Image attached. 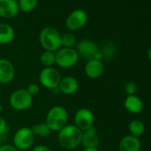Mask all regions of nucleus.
Segmentation results:
<instances>
[{
  "label": "nucleus",
  "instance_id": "f257e3e1",
  "mask_svg": "<svg viewBox=\"0 0 151 151\" xmlns=\"http://www.w3.org/2000/svg\"><path fill=\"white\" fill-rule=\"evenodd\" d=\"M82 131L75 124H67L58 132V142L67 150L77 148L81 144Z\"/></svg>",
  "mask_w": 151,
  "mask_h": 151
},
{
  "label": "nucleus",
  "instance_id": "f03ea898",
  "mask_svg": "<svg viewBox=\"0 0 151 151\" xmlns=\"http://www.w3.org/2000/svg\"><path fill=\"white\" fill-rule=\"evenodd\" d=\"M68 115L67 109L61 105L52 107L45 116V123L52 132H59L68 124Z\"/></svg>",
  "mask_w": 151,
  "mask_h": 151
},
{
  "label": "nucleus",
  "instance_id": "7ed1b4c3",
  "mask_svg": "<svg viewBox=\"0 0 151 151\" xmlns=\"http://www.w3.org/2000/svg\"><path fill=\"white\" fill-rule=\"evenodd\" d=\"M39 42L45 51L55 52L61 47V34L53 27H45L40 31Z\"/></svg>",
  "mask_w": 151,
  "mask_h": 151
},
{
  "label": "nucleus",
  "instance_id": "20e7f679",
  "mask_svg": "<svg viewBox=\"0 0 151 151\" xmlns=\"http://www.w3.org/2000/svg\"><path fill=\"white\" fill-rule=\"evenodd\" d=\"M35 135L30 127L19 128L13 137V145L20 151L29 149L35 142Z\"/></svg>",
  "mask_w": 151,
  "mask_h": 151
},
{
  "label": "nucleus",
  "instance_id": "39448f33",
  "mask_svg": "<svg viewBox=\"0 0 151 151\" xmlns=\"http://www.w3.org/2000/svg\"><path fill=\"white\" fill-rule=\"evenodd\" d=\"M33 96L29 94L27 89H18L12 93L9 98L11 108L17 111H24L31 107Z\"/></svg>",
  "mask_w": 151,
  "mask_h": 151
},
{
  "label": "nucleus",
  "instance_id": "423d86ee",
  "mask_svg": "<svg viewBox=\"0 0 151 151\" xmlns=\"http://www.w3.org/2000/svg\"><path fill=\"white\" fill-rule=\"evenodd\" d=\"M60 79V74L53 67L43 68L38 76V80L40 85L45 88L52 91H54L58 88Z\"/></svg>",
  "mask_w": 151,
  "mask_h": 151
},
{
  "label": "nucleus",
  "instance_id": "0eeeda50",
  "mask_svg": "<svg viewBox=\"0 0 151 151\" xmlns=\"http://www.w3.org/2000/svg\"><path fill=\"white\" fill-rule=\"evenodd\" d=\"M79 56L75 48L60 47L55 52V61L58 67L61 68H70L77 65Z\"/></svg>",
  "mask_w": 151,
  "mask_h": 151
},
{
  "label": "nucleus",
  "instance_id": "6e6552de",
  "mask_svg": "<svg viewBox=\"0 0 151 151\" xmlns=\"http://www.w3.org/2000/svg\"><path fill=\"white\" fill-rule=\"evenodd\" d=\"M75 49L79 57L87 60L93 59L101 60L102 56L97 45L90 39H82L76 45Z\"/></svg>",
  "mask_w": 151,
  "mask_h": 151
},
{
  "label": "nucleus",
  "instance_id": "1a4fd4ad",
  "mask_svg": "<svg viewBox=\"0 0 151 151\" xmlns=\"http://www.w3.org/2000/svg\"><path fill=\"white\" fill-rule=\"evenodd\" d=\"M88 22V14L83 9L72 11L66 19L65 25L69 31H77L83 29Z\"/></svg>",
  "mask_w": 151,
  "mask_h": 151
},
{
  "label": "nucleus",
  "instance_id": "9d476101",
  "mask_svg": "<svg viewBox=\"0 0 151 151\" xmlns=\"http://www.w3.org/2000/svg\"><path fill=\"white\" fill-rule=\"evenodd\" d=\"M75 125L81 131H86L93 126L94 116L93 113L86 108L79 109L74 116Z\"/></svg>",
  "mask_w": 151,
  "mask_h": 151
},
{
  "label": "nucleus",
  "instance_id": "9b49d317",
  "mask_svg": "<svg viewBox=\"0 0 151 151\" xmlns=\"http://www.w3.org/2000/svg\"><path fill=\"white\" fill-rule=\"evenodd\" d=\"M15 78V68L14 64L7 59L0 58V84L11 83Z\"/></svg>",
  "mask_w": 151,
  "mask_h": 151
},
{
  "label": "nucleus",
  "instance_id": "f8f14e48",
  "mask_svg": "<svg viewBox=\"0 0 151 151\" xmlns=\"http://www.w3.org/2000/svg\"><path fill=\"white\" fill-rule=\"evenodd\" d=\"M20 8L17 0H0V17L12 19L18 15Z\"/></svg>",
  "mask_w": 151,
  "mask_h": 151
},
{
  "label": "nucleus",
  "instance_id": "ddd939ff",
  "mask_svg": "<svg viewBox=\"0 0 151 151\" xmlns=\"http://www.w3.org/2000/svg\"><path fill=\"white\" fill-rule=\"evenodd\" d=\"M78 88L79 84L77 78L71 77V76H67V77L61 78L58 86V91L64 95L70 96L77 93Z\"/></svg>",
  "mask_w": 151,
  "mask_h": 151
},
{
  "label": "nucleus",
  "instance_id": "4468645a",
  "mask_svg": "<svg viewBox=\"0 0 151 151\" xmlns=\"http://www.w3.org/2000/svg\"><path fill=\"white\" fill-rule=\"evenodd\" d=\"M100 143V138L97 129L93 126L86 131H82V139L81 144L84 148H97Z\"/></svg>",
  "mask_w": 151,
  "mask_h": 151
},
{
  "label": "nucleus",
  "instance_id": "2eb2a0df",
  "mask_svg": "<svg viewBox=\"0 0 151 151\" xmlns=\"http://www.w3.org/2000/svg\"><path fill=\"white\" fill-rule=\"evenodd\" d=\"M104 72V65L101 60L93 59L87 60L85 66V73L89 78L96 79L101 77Z\"/></svg>",
  "mask_w": 151,
  "mask_h": 151
},
{
  "label": "nucleus",
  "instance_id": "dca6fc26",
  "mask_svg": "<svg viewBox=\"0 0 151 151\" xmlns=\"http://www.w3.org/2000/svg\"><path fill=\"white\" fill-rule=\"evenodd\" d=\"M119 151H140L141 143L139 138L131 134L124 136L119 142Z\"/></svg>",
  "mask_w": 151,
  "mask_h": 151
},
{
  "label": "nucleus",
  "instance_id": "f3484780",
  "mask_svg": "<svg viewBox=\"0 0 151 151\" xmlns=\"http://www.w3.org/2000/svg\"><path fill=\"white\" fill-rule=\"evenodd\" d=\"M144 104L139 97L135 95H127L124 100V109L132 114H139L143 110Z\"/></svg>",
  "mask_w": 151,
  "mask_h": 151
},
{
  "label": "nucleus",
  "instance_id": "a211bd4d",
  "mask_svg": "<svg viewBox=\"0 0 151 151\" xmlns=\"http://www.w3.org/2000/svg\"><path fill=\"white\" fill-rule=\"evenodd\" d=\"M15 32L14 28L6 22L0 23V45H8L14 39Z\"/></svg>",
  "mask_w": 151,
  "mask_h": 151
},
{
  "label": "nucleus",
  "instance_id": "6ab92c4d",
  "mask_svg": "<svg viewBox=\"0 0 151 151\" xmlns=\"http://www.w3.org/2000/svg\"><path fill=\"white\" fill-rule=\"evenodd\" d=\"M145 130H146L145 124L139 119H133L129 124L130 134L134 137L139 138L145 132Z\"/></svg>",
  "mask_w": 151,
  "mask_h": 151
},
{
  "label": "nucleus",
  "instance_id": "aec40b11",
  "mask_svg": "<svg viewBox=\"0 0 151 151\" xmlns=\"http://www.w3.org/2000/svg\"><path fill=\"white\" fill-rule=\"evenodd\" d=\"M30 128H31V130H32V132H33L35 136H38V137H41V138L48 137L50 135L51 132H52L50 130V128L48 127V125L46 124L45 122L34 124Z\"/></svg>",
  "mask_w": 151,
  "mask_h": 151
},
{
  "label": "nucleus",
  "instance_id": "412c9836",
  "mask_svg": "<svg viewBox=\"0 0 151 151\" xmlns=\"http://www.w3.org/2000/svg\"><path fill=\"white\" fill-rule=\"evenodd\" d=\"M20 11L25 14L34 11L38 4V0H17Z\"/></svg>",
  "mask_w": 151,
  "mask_h": 151
},
{
  "label": "nucleus",
  "instance_id": "4be33fe9",
  "mask_svg": "<svg viewBox=\"0 0 151 151\" xmlns=\"http://www.w3.org/2000/svg\"><path fill=\"white\" fill-rule=\"evenodd\" d=\"M40 62L44 66V68L53 67L56 64L55 61V52L44 51L40 55Z\"/></svg>",
  "mask_w": 151,
  "mask_h": 151
},
{
  "label": "nucleus",
  "instance_id": "5701e85b",
  "mask_svg": "<svg viewBox=\"0 0 151 151\" xmlns=\"http://www.w3.org/2000/svg\"><path fill=\"white\" fill-rule=\"evenodd\" d=\"M77 45V39L73 33L68 32L61 35V47L74 48Z\"/></svg>",
  "mask_w": 151,
  "mask_h": 151
},
{
  "label": "nucleus",
  "instance_id": "b1692460",
  "mask_svg": "<svg viewBox=\"0 0 151 151\" xmlns=\"http://www.w3.org/2000/svg\"><path fill=\"white\" fill-rule=\"evenodd\" d=\"M137 90H138L137 85L132 81H129L124 85V91L127 95H135Z\"/></svg>",
  "mask_w": 151,
  "mask_h": 151
},
{
  "label": "nucleus",
  "instance_id": "393cba45",
  "mask_svg": "<svg viewBox=\"0 0 151 151\" xmlns=\"http://www.w3.org/2000/svg\"><path fill=\"white\" fill-rule=\"evenodd\" d=\"M26 89L29 93V94L32 95L33 97L35 95H37L39 93V92H40V86L37 83H31V84H29Z\"/></svg>",
  "mask_w": 151,
  "mask_h": 151
},
{
  "label": "nucleus",
  "instance_id": "a878e982",
  "mask_svg": "<svg viewBox=\"0 0 151 151\" xmlns=\"http://www.w3.org/2000/svg\"><path fill=\"white\" fill-rule=\"evenodd\" d=\"M7 131V123L6 119L0 116V136L5 134Z\"/></svg>",
  "mask_w": 151,
  "mask_h": 151
},
{
  "label": "nucleus",
  "instance_id": "bb28decb",
  "mask_svg": "<svg viewBox=\"0 0 151 151\" xmlns=\"http://www.w3.org/2000/svg\"><path fill=\"white\" fill-rule=\"evenodd\" d=\"M0 151H20L13 144H6L0 147Z\"/></svg>",
  "mask_w": 151,
  "mask_h": 151
},
{
  "label": "nucleus",
  "instance_id": "cd10ccee",
  "mask_svg": "<svg viewBox=\"0 0 151 151\" xmlns=\"http://www.w3.org/2000/svg\"><path fill=\"white\" fill-rule=\"evenodd\" d=\"M31 151H52L49 147L45 145H37L32 148Z\"/></svg>",
  "mask_w": 151,
  "mask_h": 151
},
{
  "label": "nucleus",
  "instance_id": "c85d7f7f",
  "mask_svg": "<svg viewBox=\"0 0 151 151\" xmlns=\"http://www.w3.org/2000/svg\"><path fill=\"white\" fill-rule=\"evenodd\" d=\"M83 151H99L98 148H95V147H91V148H84Z\"/></svg>",
  "mask_w": 151,
  "mask_h": 151
},
{
  "label": "nucleus",
  "instance_id": "c756f323",
  "mask_svg": "<svg viewBox=\"0 0 151 151\" xmlns=\"http://www.w3.org/2000/svg\"><path fill=\"white\" fill-rule=\"evenodd\" d=\"M147 57H148V59L151 60V46L149 47V49H148V51H147Z\"/></svg>",
  "mask_w": 151,
  "mask_h": 151
},
{
  "label": "nucleus",
  "instance_id": "7c9ffc66",
  "mask_svg": "<svg viewBox=\"0 0 151 151\" xmlns=\"http://www.w3.org/2000/svg\"><path fill=\"white\" fill-rule=\"evenodd\" d=\"M2 111H3V104L0 102V114H1Z\"/></svg>",
  "mask_w": 151,
  "mask_h": 151
},
{
  "label": "nucleus",
  "instance_id": "2f4dec72",
  "mask_svg": "<svg viewBox=\"0 0 151 151\" xmlns=\"http://www.w3.org/2000/svg\"><path fill=\"white\" fill-rule=\"evenodd\" d=\"M1 146H2V137L0 136V147H1Z\"/></svg>",
  "mask_w": 151,
  "mask_h": 151
},
{
  "label": "nucleus",
  "instance_id": "473e14b6",
  "mask_svg": "<svg viewBox=\"0 0 151 151\" xmlns=\"http://www.w3.org/2000/svg\"><path fill=\"white\" fill-rule=\"evenodd\" d=\"M1 93H2V90H1V86H0V97H1Z\"/></svg>",
  "mask_w": 151,
  "mask_h": 151
}]
</instances>
